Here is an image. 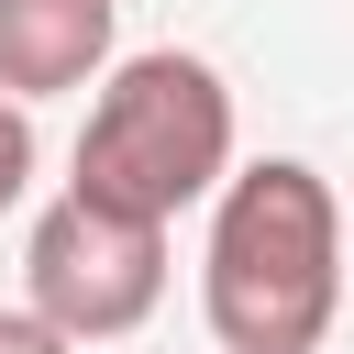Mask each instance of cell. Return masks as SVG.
<instances>
[{"label":"cell","mask_w":354,"mask_h":354,"mask_svg":"<svg viewBox=\"0 0 354 354\" xmlns=\"http://www.w3.org/2000/svg\"><path fill=\"white\" fill-rule=\"evenodd\" d=\"M343 277H354V221H343L332 177L299 155L232 166V188L210 199V243H199L210 343L221 354H321Z\"/></svg>","instance_id":"6da1fadb"},{"label":"cell","mask_w":354,"mask_h":354,"mask_svg":"<svg viewBox=\"0 0 354 354\" xmlns=\"http://www.w3.org/2000/svg\"><path fill=\"white\" fill-rule=\"evenodd\" d=\"M77 199L122 210V221H177L199 199L232 188V88L210 55L188 44H155V55H122L77 122Z\"/></svg>","instance_id":"7a4b0ae2"},{"label":"cell","mask_w":354,"mask_h":354,"mask_svg":"<svg viewBox=\"0 0 354 354\" xmlns=\"http://www.w3.org/2000/svg\"><path fill=\"white\" fill-rule=\"evenodd\" d=\"M155 299H166V232L155 221H122V210H100L77 188L33 210V232H22V310L55 321L77 354L144 332Z\"/></svg>","instance_id":"3957f363"},{"label":"cell","mask_w":354,"mask_h":354,"mask_svg":"<svg viewBox=\"0 0 354 354\" xmlns=\"http://www.w3.org/2000/svg\"><path fill=\"white\" fill-rule=\"evenodd\" d=\"M122 0H0V100H55L111 77Z\"/></svg>","instance_id":"277c9868"},{"label":"cell","mask_w":354,"mask_h":354,"mask_svg":"<svg viewBox=\"0 0 354 354\" xmlns=\"http://www.w3.org/2000/svg\"><path fill=\"white\" fill-rule=\"evenodd\" d=\"M33 188V111L22 100H0V210Z\"/></svg>","instance_id":"5b68a950"},{"label":"cell","mask_w":354,"mask_h":354,"mask_svg":"<svg viewBox=\"0 0 354 354\" xmlns=\"http://www.w3.org/2000/svg\"><path fill=\"white\" fill-rule=\"evenodd\" d=\"M0 354H77L55 321H33V310H0Z\"/></svg>","instance_id":"8992f818"}]
</instances>
